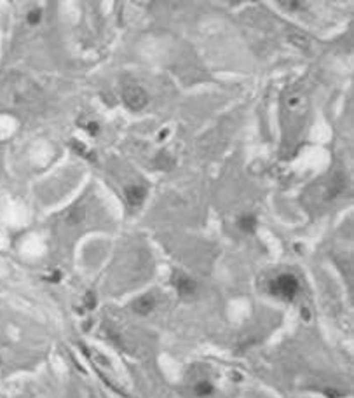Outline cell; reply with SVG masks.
Listing matches in <instances>:
<instances>
[{"label":"cell","mask_w":354,"mask_h":398,"mask_svg":"<svg viewBox=\"0 0 354 398\" xmlns=\"http://www.w3.org/2000/svg\"><path fill=\"white\" fill-rule=\"evenodd\" d=\"M300 290V283L293 274H279L269 283V292L281 301H293Z\"/></svg>","instance_id":"1"},{"label":"cell","mask_w":354,"mask_h":398,"mask_svg":"<svg viewBox=\"0 0 354 398\" xmlns=\"http://www.w3.org/2000/svg\"><path fill=\"white\" fill-rule=\"evenodd\" d=\"M123 101L124 105L133 112L143 110L148 105V94L147 91L138 84H128L123 89Z\"/></svg>","instance_id":"2"},{"label":"cell","mask_w":354,"mask_h":398,"mask_svg":"<svg viewBox=\"0 0 354 398\" xmlns=\"http://www.w3.org/2000/svg\"><path fill=\"white\" fill-rule=\"evenodd\" d=\"M173 285L176 288L180 297H190V295H194L197 290V283L194 281L190 276L184 274V272H176V274H174Z\"/></svg>","instance_id":"3"},{"label":"cell","mask_w":354,"mask_h":398,"mask_svg":"<svg viewBox=\"0 0 354 398\" xmlns=\"http://www.w3.org/2000/svg\"><path fill=\"white\" fill-rule=\"evenodd\" d=\"M124 196H126V201H128L129 206L136 208V206H140L143 201H145V198H147V187L138 185V184L128 185V187H126V191H124Z\"/></svg>","instance_id":"4"},{"label":"cell","mask_w":354,"mask_h":398,"mask_svg":"<svg viewBox=\"0 0 354 398\" xmlns=\"http://www.w3.org/2000/svg\"><path fill=\"white\" fill-rule=\"evenodd\" d=\"M155 308V297L154 295H143V297H138L135 302H133V309L135 313L142 314V316H147L150 314Z\"/></svg>","instance_id":"5"},{"label":"cell","mask_w":354,"mask_h":398,"mask_svg":"<svg viewBox=\"0 0 354 398\" xmlns=\"http://www.w3.org/2000/svg\"><path fill=\"white\" fill-rule=\"evenodd\" d=\"M194 393L201 398L211 396L213 393H215V386H213L209 381H206V379H203V381H197L196 384H194Z\"/></svg>","instance_id":"6"},{"label":"cell","mask_w":354,"mask_h":398,"mask_svg":"<svg viewBox=\"0 0 354 398\" xmlns=\"http://www.w3.org/2000/svg\"><path fill=\"white\" fill-rule=\"evenodd\" d=\"M238 225L243 233H248V234L253 233V231L257 229V217H255V215H243V217L239 218Z\"/></svg>","instance_id":"7"},{"label":"cell","mask_w":354,"mask_h":398,"mask_svg":"<svg viewBox=\"0 0 354 398\" xmlns=\"http://www.w3.org/2000/svg\"><path fill=\"white\" fill-rule=\"evenodd\" d=\"M155 166L159 169H169L173 166V157L166 152H161L157 155V159H155Z\"/></svg>","instance_id":"8"},{"label":"cell","mask_w":354,"mask_h":398,"mask_svg":"<svg viewBox=\"0 0 354 398\" xmlns=\"http://www.w3.org/2000/svg\"><path fill=\"white\" fill-rule=\"evenodd\" d=\"M26 21H28L30 25H39V23L42 21V11L40 9L28 11V14H26Z\"/></svg>","instance_id":"9"},{"label":"cell","mask_w":354,"mask_h":398,"mask_svg":"<svg viewBox=\"0 0 354 398\" xmlns=\"http://www.w3.org/2000/svg\"><path fill=\"white\" fill-rule=\"evenodd\" d=\"M84 130L89 133L91 136H96L98 133H100V124H98L96 121H89L87 124H84Z\"/></svg>","instance_id":"10"},{"label":"cell","mask_w":354,"mask_h":398,"mask_svg":"<svg viewBox=\"0 0 354 398\" xmlns=\"http://www.w3.org/2000/svg\"><path fill=\"white\" fill-rule=\"evenodd\" d=\"M72 145H74V149L77 150L79 154H82L84 157H91V159H93V161H94V154H93V152H89V150H87L86 147L82 145V143H79V142H74V143H72Z\"/></svg>","instance_id":"11"},{"label":"cell","mask_w":354,"mask_h":398,"mask_svg":"<svg viewBox=\"0 0 354 398\" xmlns=\"http://www.w3.org/2000/svg\"><path fill=\"white\" fill-rule=\"evenodd\" d=\"M281 6H284L286 9H290V11H300L302 9V2H288V0H284V2H281Z\"/></svg>","instance_id":"12"},{"label":"cell","mask_w":354,"mask_h":398,"mask_svg":"<svg viewBox=\"0 0 354 398\" xmlns=\"http://www.w3.org/2000/svg\"><path fill=\"white\" fill-rule=\"evenodd\" d=\"M94 304H96V301H94V295L93 294L86 295V306H87V308H94Z\"/></svg>","instance_id":"13"}]
</instances>
